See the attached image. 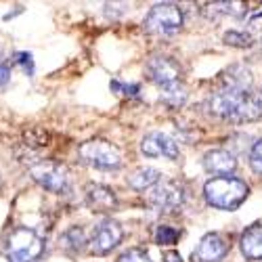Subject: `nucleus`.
I'll return each instance as SVG.
<instances>
[{
	"mask_svg": "<svg viewBox=\"0 0 262 262\" xmlns=\"http://www.w3.org/2000/svg\"><path fill=\"white\" fill-rule=\"evenodd\" d=\"M210 112L229 122H252L262 116V95L252 91H239L231 86H223L208 99Z\"/></svg>",
	"mask_w": 262,
	"mask_h": 262,
	"instance_id": "1",
	"label": "nucleus"
},
{
	"mask_svg": "<svg viewBox=\"0 0 262 262\" xmlns=\"http://www.w3.org/2000/svg\"><path fill=\"white\" fill-rule=\"evenodd\" d=\"M248 185L235 177H214L204 185V198L212 208L237 210L248 198Z\"/></svg>",
	"mask_w": 262,
	"mask_h": 262,
	"instance_id": "2",
	"label": "nucleus"
},
{
	"mask_svg": "<svg viewBox=\"0 0 262 262\" xmlns=\"http://www.w3.org/2000/svg\"><path fill=\"white\" fill-rule=\"evenodd\" d=\"M42 252H45V239L28 227H17L5 242L7 262H36Z\"/></svg>",
	"mask_w": 262,
	"mask_h": 262,
	"instance_id": "3",
	"label": "nucleus"
},
{
	"mask_svg": "<svg viewBox=\"0 0 262 262\" xmlns=\"http://www.w3.org/2000/svg\"><path fill=\"white\" fill-rule=\"evenodd\" d=\"M78 156L84 164H89L93 168L99 170H118L122 166V154L120 149L114 147L112 143L107 141H86L80 145L78 149Z\"/></svg>",
	"mask_w": 262,
	"mask_h": 262,
	"instance_id": "4",
	"label": "nucleus"
},
{
	"mask_svg": "<svg viewBox=\"0 0 262 262\" xmlns=\"http://www.w3.org/2000/svg\"><path fill=\"white\" fill-rule=\"evenodd\" d=\"M145 30L156 36H172L183 26V11L177 5H156L145 17Z\"/></svg>",
	"mask_w": 262,
	"mask_h": 262,
	"instance_id": "5",
	"label": "nucleus"
},
{
	"mask_svg": "<svg viewBox=\"0 0 262 262\" xmlns=\"http://www.w3.org/2000/svg\"><path fill=\"white\" fill-rule=\"evenodd\" d=\"M30 177L34 179V183L51 193H65L70 189V172L57 162H34L30 166Z\"/></svg>",
	"mask_w": 262,
	"mask_h": 262,
	"instance_id": "6",
	"label": "nucleus"
},
{
	"mask_svg": "<svg viewBox=\"0 0 262 262\" xmlns=\"http://www.w3.org/2000/svg\"><path fill=\"white\" fill-rule=\"evenodd\" d=\"M147 202L158 212H174L185 202V189L177 181H160L154 189H149Z\"/></svg>",
	"mask_w": 262,
	"mask_h": 262,
	"instance_id": "7",
	"label": "nucleus"
},
{
	"mask_svg": "<svg viewBox=\"0 0 262 262\" xmlns=\"http://www.w3.org/2000/svg\"><path fill=\"white\" fill-rule=\"evenodd\" d=\"M122 237H124V231H122L120 223L112 221V218H105V221H101L95 227V231L91 235V242H89V250L95 256H105L114 248L120 246Z\"/></svg>",
	"mask_w": 262,
	"mask_h": 262,
	"instance_id": "8",
	"label": "nucleus"
},
{
	"mask_svg": "<svg viewBox=\"0 0 262 262\" xmlns=\"http://www.w3.org/2000/svg\"><path fill=\"white\" fill-rule=\"evenodd\" d=\"M145 74L156 86H160V89H168V86L181 82V65L172 57L156 55V57H151L147 61Z\"/></svg>",
	"mask_w": 262,
	"mask_h": 262,
	"instance_id": "9",
	"label": "nucleus"
},
{
	"mask_svg": "<svg viewBox=\"0 0 262 262\" xmlns=\"http://www.w3.org/2000/svg\"><path fill=\"white\" fill-rule=\"evenodd\" d=\"M141 151L147 158H168L177 160L181 156L179 143L166 133H149L141 141Z\"/></svg>",
	"mask_w": 262,
	"mask_h": 262,
	"instance_id": "10",
	"label": "nucleus"
},
{
	"mask_svg": "<svg viewBox=\"0 0 262 262\" xmlns=\"http://www.w3.org/2000/svg\"><path fill=\"white\" fill-rule=\"evenodd\" d=\"M229 254V244L221 233H208L202 237L193 252L195 262H221Z\"/></svg>",
	"mask_w": 262,
	"mask_h": 262,
	"instance_id": "11",
	"label": "nucleus"
},
{
	"mask_svg": "<svg viewBox=\"0 0 262 262\" xmlns=\"http://www.w3.org/2000/svg\"><path fill=\"white\" fill-rule=\"evenodd\" d=\"M86 204L95 214H107L118 208V195L112 187L101 185V183H91L86 187Z\"/></svg>",
	"mask_w": 262,
	"mask_h": 262,
	"instance_id": "12",
	"label": "nucleus"
},
{
	"mask_svg": "<svg viewBox=\"0 0 262 262\" xmlns=\"http://www.w3.org/2000/svg\"><path fill=\"white\" fill-rule=\"evenodd\" d=\"M204 168L214 177H229L237 168V160L227 149H212L204 156Z\"/></svg>",
	"mask_w": 262,
	"mask_h": 262,
	"instance_id": "13",
	"label": "nucleus"
},
{
	"mask_svg": "<svg viewBox=\"0 0 262 262\" xmlns=\"http://www.w3.org/2000/svg\"><path fill=\"white\" fill-rule=\"evenodd\" d=\"M239 246L246 258L250 260H262V221L248 227L239 239Z\"/></svg>",
	"mask_w": 262,
	"mask_h": 262,
	"instance_id": "14",
	"label": "nucleus"
},
{
	"mask_svg": "<svg viewBox=\"0 0 262 262\" xmlns=\"http://www.w3.org/2000/svg\"><path fill=\"white\" fill-rule=\"evenodd\" d=\"M160 181H162V172L156 170V168H137L126 179L128 187H133L135 191H149V189H154Z\"/></svg>",
	"mask_w": 262,
	"mask_h": 262,
	"instance_id": "15",
	"label": "nucleus"
},
{
	"mask_svg": "<svg viewBox=\"0 0 262 262\" xmlns=\"http://www.w3.org/2000/svg\"><path fill=\"white\" fill-rule=\"evenodd\" d=\"M223 86H231V89H239V91H252V74L244 65H233L225 74V84Z\"/></svg>",
	"mask_w": 262,
	"mask_h": 262,
	"instance_id": "16",
	"label": "nucleus"
},
{
	"mask_svg": "<svg viewBox=\"0 0 262 262\" xmlns=\"http://www.w3.org/2000/svg\"><path fill=\"white\" fill-rule=\"evenodd\" d=\"M84 244H86V237H84V231L80 227H72V229H68L61 235V248L65 252L76 254V252H80L84 248Z\"/></svg>",
	"mask_w": 262,
	"mask_h": 262,
	"instance_id": "17",
	"label": "nucleus"
},
{
	"mask_svg": "<svg viewBox=\"0 0 262 262\" xmlns=\"http://www.w3.org/2000/svg\"><path fill=\"white\" fill-rule=\"evenodd\" d=\"M160 101H164L170 107H181L187 101V89H185V84L183 82H177V84L168 86V89H162Z\"/></svg>",
	"mask_w": 262,
	"mask_h": 262,
	"instance_id": "18",
	"label": "nucleus"
},
{
	"mask_svg": "<svg viewBox=\"0 0 262 262\" xmlns=\"http://www.w3.org/2000/svg\"><path fill=\"white\" fill-rule=\"evenodd\" d=\"M225 45H229V47H239V49H248V47H252V36L246 34V32L231 30V32L225 34Z\"/></svg>",
	"mask_w": 262,
	"mask_h": 262,
	"instance_id": "19",
	"label": "nucleus"
},
{
	"mask_svg": "<svg viewBox=\"0 0 262 262\" xmlns=\"http://www.w3.org/2000/svg\"><path fill=\"white\" fill-rule=\"evenodd\" d=\"M177 239H179V233L174 231L172 227H166V225L158 227V231H156V244H160V246H172V244H177Z\"/></svg>",
	"mask_w": 262,
	"mask_h": 262,
	"instance_id": "20",
	"label": "nucleus"
},
{
	"mask_svg": "<svg viewBox=\"0 0 262 262\" xmlns=\"http://www.w3.org/2000/svg\"><path fill=\"white\" fill-rule=\"evenodd\" d=\"M250 166H252V170L256 174H260V177H262V139L250 151Z\"/></svg>",
	"mask_w": 262,
	"mask_h": 262,
	"instance_id": "21",
	"label": "nucleus"
},
{
	"mask_svg": "<svg viewBox=\"0 0 262 262\" xmlns=\"http://www.w3.org/2000/svg\"><path fill=\"white\" fill-rule=\"evenodd\" d=\"M15 61H17V65H21V70H24L28 76H34V57H32V53H28V51H21V53H17L15 55Z\"/></svg>",
	"mask_w": 262,
	"mask_h": 262,
	"instance_id": "22",
	"label": "nucleus"
},
{
	"mask_svg": "<svg viewBox=\"0 0 262 262\" xmlns=\"http://www.w3.org/2000/svg\"><path fill=\"white\" fill-rule=\"evenodd\" d=\"M112 89L116 93H120V95H126V97H137L141 93V86L139 84H124L120 80H114L112 82Z\"/></svg>",
	"mask_w": 262,
	"mask_h": 262,
	"instance_id": "23",
	"label": "nucleus"
},
{
	"mask_svg": "<svg viewBox=\"0 0 262 262\" xmlns=\"http://www.w3.org/2000/svg\"><path fill=\"white\" fill-rule=\"evenodd\" d=\"M118 262H151V260H149V256H147L143 250L133 248V250L124 252V254L118 258Z\"/></svg>",
	"mask_w": 262,
	"mask_h": 262,
	"instance_id": "24",
	"label": "nucleus"
},
{
	"mask_svg": "<svg viewBox=\"0 0 262 262\" xmlns=\"http://www.w3.org/2000/svg\"><path fill=\"white\" fill-rule=\"evenodd\" d=\"M11 82V68L7 63H0V86H7Z\"/></svg>",
	"mask_w": 262,
	"mask_h": 262,
	"instance_id": "25",
	"label": "nucleus"
},
{
	"mask_svg": "<svg viewBox=\"0 0 262 262\" xmlns=\"http://www.w3.org/2000/svg\"><path fill=\"white\" fill-rule=\"evenodd\" d=\"M164 262H183V258L179 256V254H174V252H170L168 256H166V260Z\"/></svg>",
	"mask_w": 262,
	"mask_h": 262,
	"instance_id": "26",
	"label": "nucleus"
}]
</instances>
